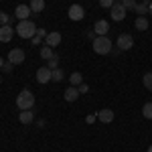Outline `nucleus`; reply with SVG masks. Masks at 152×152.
Segmentation results:
<instances>
[{"mask_svg": "<svg viewBox=\"0 0 152 152\" xmlns=\"http://www.w3.org/2000/svg\"><path fill=\"white\" fill-rule=\"evenodd\" d=\"M91 47L97 55H110L112 49H114V43L110 41V37H95V41H91Z\"/></svg>", "mask_w": 152, "mask_h": 152, "instance_id": "1", "label": "nucleus"}, {"mask_svg": "<svg viewBox=\"0 0 152 152\" xmlns=\"http://www.w3.org/2000/svg\"><path fill=\"white\" fill-rule=\"evenodd\" d=\"M14 31H16V35L20 39H33L37 35V24L33 20H18Z\"/></svg>", "mask_w": 152, "mask_h": 152, "instance_id": "2", "label": "nucleus"}, {"mask_svg": "<svg viewBox=\"0 0 152 152\" xmlns=\"http://www.w3.org/2000/svg\"><path fill=\"white\" fill-rule=\"evenodd\" d=\"M35 105V95L31 94L28 89H23L20 94L16 95V107L23 112V110H31Z\"/></svg>", "mask_w": 152, "mask_h": 152, "instance_id": "3", "label": "nucleus"}, {"mask_svg": "<svg viewBox=\"0 0 152 152\" xmlns=\"http://www.w3.org/2000/svg\"><path fill=\"white\" fill-rule=\"evenodd\" d=\"M126 12H128V10L122 6V2H118V0H116V4L110 8V16H112L114 20L120 23V20H124V18H126Z\"/></svg>", "mask_w": 152, "mask_h": 152, "instance_id": "4", "label": "nucleus"}, {"mask_svg": "<svg viewBox=\"0 0 152 152\" xmlns=\"http://www.w3.org/2000/svg\"><path fill=\"white\" fill-rule=\"evenodd\" d=\"M67 14H69V18L71 20H83L85 18V10H83V6L81 4H71L69 6V10H67Z\"/></svg>", "mask_w": 152, "mask_h": 152, "instance_id": "5", "label": "nucleus"}, {"mask_svg": "<svg viewBox=\"0 0 152 152\" xmlns=\"http://www.w3.org/2000/svg\"><path fill=\"white\" fill-rule=\"evenodd\" d=\"M132 47H134V39H132V35L124 33V35L118 37V49H120V51H130Z\"/></svg>", "mask_w": 152, "mask_h": 152, "instance_id": "6", "label": "nucleus"}, {"mask_svg": "<svg viewBox=\"0 0 152 152\" xmlns=\"http://www.w3.org/2000/svg\"><path fill=\"white\" fill-rule=\"evenodd\" d=\"M31 14H33V10H31L28 4H18V6L14 8V16H16L18 20H28Z\"/></svg>", "mask_w": 152, "mask_h": 152, "instance_id": "7", "label": "nucleus"}, {"mask_svg": "<svg viewBox=\"0 0 152 152\" xmlns=\"http://www.w3.org/2000/svg\"><path fill=\"white\" fill-rule=\"evenodd\" d=\"M24 51L23 49H12L10 53H8V61H10L12 65H20V63H24Z\"/></svg>", "mask_w": 152, "mask_h": 152, "instance_id": "8", "label": "nucleus"}, {"mask_svg": "<svg viewBox=\"0 0 152 152\" xmlns=\"http://www.w3.org/2000/svg\"><path fill=\"white\" fill-rule=\"evenodd\" d=\"M114 118H116L114 110L104 107V110H99V112H97V120H99V122H104V124H112V122H114Z\"/></svg>", "mask_w": 152, "mask_h": 152, "instance_id": "9", "label": "nucleus"}, {"mask_svg": "<svg viewBox=\"0 0 152 152\" xmlns=\"http://www.w3.org/2000/svg\"><path fill=\"white\" fill-rule=\"evenodd\" d=\"M51 77H53V71L49 69L47 65L37 71V81H39V83H49V81H51Z\"/></svg>", "mask_w": 152, "mask_h": 152, "instance_id": "10", "label": "nucleus"}, {"mask_svg": "<svg viewBox=\"0 0 152 152\" xmlns=\"http://www.w3.org/2000/svg\"><path fill=\"white\" fill-rule=\"evenodd\" d=\"M14 28H12L10 24H4V26H0V43H8L12 37H14Z\"/></svg>", "mask_w": 152, "mask_h": 152, "instance_id": "11", "label": "nucleus"}, {"mask_svg": "<svg viewBox=\"0 0 152 152\" xmlns=\"http://www.w3.org/2000/svg\"><path fill=\"white\" fill-rule=\"evenodd\" d=\"M61 33H57V31H53V33H49L47 37H45V45H49V47H57V45H61Z\"/></svg>", "mask_w": 152, "mask_h": 152, "instance_id": "12", "label": "nucleus"}, {"mask_svg": "<svg viewBox=\"0 0 152 152\" xmlns=\"http://www.w3.org/2000/svg\"><path fill=\"white\" fill-rule=\"evenodd\" d=\"M94 31L97 37H105L107 35V31H110V24H107V20H97V23L94 24Z\"/></svg>", "mask_w": 152, "mask_h": 152, "instance_id": "13", "label": "nucleus"}, {"mask_svg": "<svg viewBox=\"0 0 152 152\" xmlns=\"http://www.w3.org/2000/svg\"><path fill=\"white\" fill-rule=\"evenodd\" d=\"M18 120H20V124H24V126L33 124V122H35V114H33V110H23V112L18 114Z\"/></svg>", "mask_w": 152, "mask_h": 152, "instance_id": "14", "label": "nucleus"}, {"mask_svg": "<svg viewBox=\"0 0 152 152\" xmlns=\"http://www.w3.org/2000/svg\"><path fill=\"white\" fill-rule=\"evenodd\" d=\"M63 97H65V102H75V99L79 97V89H77L75 85H69V87L65 89V94H63Z\"/></svg>", "mask_w": 152, "mask_h": 152, "instance_id": "15", "label": "nucleus"}, {"mask_svg": "<svg viewBox=\"0 0 152 152\" xmlns=\"http://www.w3.org/2000/svg\"><path fill=\"white\" fill-rule=\"evenodd\" d=\"M31 10H33V14H39V12L45 10V0H31Z\"/></svg>", "mask_w": 152, "mask_h": 152, "instance_id": "16", "label": "nucleus"}, {"mask_svg": "<svg viewBox=\"0 0 152 152\" xmlns=\"http://www.w3.org/2000/svg\"><path fill=\"white\" fill-rule=\"evenodd\" d=\"M148 6H150V0H142V2L136 4V8H134V10L138 12L140 16H146V14H148Z\"/></svg>", "mask_w": 152, "mask_h": 152, "instance_id": "17", "label": "nucleus"}, {"mask_svg": "<svg viewBox=\"0 0 152 152\" xmlns=\"http://www.w3.org/2000/svg\"><path fill=\"white\" fill-rule=\"evenodd\" d=\"M134 28H136V31H146V28H148V18H146V16H138V18L134 20Z\"/></svg>", "mask_w": 152, "mask_h": 152, "instance_id": "18", "label": "nucleus"}, {"mask_svg": "<svg viewBox=\"0 0 152 152\" xmlns=\"http://www.w3.org/2000/svg\"><path fill=\"white\" fill-rule=\"evenodd\" d=\"M69 83L71 85H75V87H79L83 83V75L79 73V71H75V73H71V77H69Z\"/></svg>", "mask_w": 152, "mask_h": 152, "instance_id": "19", "label": "nucleus"}, {"mask_svg": "<svg viewBox=\"0 0 152 152\" xmlns=\"http://www.w3.org/2000/svg\"><path fill=\"white\" fill-rule=\"evenodd\" d=\"M55 53H53V47H49V45H45V47L41 49V59H45V61H49V59L53 57Z\"/></svg>", "mask_w": 152, "mask_h": 152, "instance_id": "20", "label": "nucleus"}, {"mask_svg": "<svg viewBox=\"0 0 152 152\" xmlns=\"http://www.w3.org/2000/svg\"><path fill=\"white\" fill-rule=\"evenodd\" d=\"M142 116L146 118V120H152V102L142 105Z\"/></svg>", "mask_w": 152, "mask_h": 152, "instance_id": "21", "label": "nucleus"}, {"mask_svg": "<svg viewBox=\"0 0 152 152\" xmlns=\"http://www.w3.org/2000/svg\"><path fill=\"white\" fill-rule=\"evenodd\" d=\"M63 79H65V73H63V69H53V77H51V81L59 83V81H63Z\"/></svg>", "mask_w": 152, "mask_h": 152, "instance_id": "22", "label": "nucleus"}, {"mask_svg": "<svg viewBox=\"0 0 152 152\" xmlns=\"http://www.w3.org/2000/svg\"><path fill=\"white\" fill-rule=\"evenodd\" d=\"M47 67L51 71H53V69H59V57H57V55H53V57L47 61Z\"/></svg>", "mask_w": 152, "mask_h": 152, "instance_id": "23", "label": "nucleus"}, {"mask_svg": "<svg viewBox=\"0 0 152 152\" xmlns=\"http://www.w3.org/2000/svg\"><path fill=\"white\" fill-rule=\"evenodd\" d=\"M142 83H144V87H146L148 91H152V73H146V75L142 77Z\"/></svg>", "mask_w": 152, "mask_h": 152, "instance_id": "24", "label": "nucleus"}, {"mask_svg": "<svg viewBox=\"0 0 152 152\" xmlns=\"http://www.w3.org/2000/svg\"><path fill=\"white\" fill-rule=\"evenodd\" d=\"M136 4H138L136 0H122V6H124L126 10H134V8H136Z\"/></svg>", "mask_w": 152, "mask_h": 152, "instance_id": "25", "label": "nucleus"}, {"mask_svg": "<svg viewBox=\"0 0 152 152\" xmlns=\"http://www.w3.org/2000/svg\"><path fill=\"white\" fill-rule=\"evenodd\" d=\"M8 23H10V16H8L6 12L0 10V26H4V24H8Z\"/></svg>", "mask_w": 152, "mask_h": 152, "instance_id": "26", "label": "nucleus"}, {"mask_svg": "<svg viewBox=\"0 0 152 152\" xmlns=\"http://www.w3.org/2000/svg\"><path fill=\"white\" fill-rule=\"evenodd\" d=\"M116 4V0H99V6L102 8H112Z\"/></svg>", "mask_w": 152, "mask_h": 152, "instance_id": "27", "label": "nucleus"}, {"mask_svg": "<svg viewBox=\"0 0 152 152\" xmlns=\"http://www.w3.org/2000/svg\"><path fill=\"white\" fill-rule=\"evenodd\" d=\"M12 67H14V65H12L10 61H6V63L2 65V71H6V73H10V71H12Z\"/></svg>", "mask_w": 152, "mask_h": 152, "instance_id": "28", "label": "nucleus"}, {"mask_svg": "<svg viewBox=\"0 0 152 152\" xmlns=\"http://www.w3.org/2000/svg\"><path fill=\"white\" fill-rule=\"evenodd\" d=\"M77 89H79V94H87V91H89V85H87V83H81Z\"/></svg>", "mask_w": 152, "mask_h": 152, "instance_id": "29", "label": "nucleus"}, {"mask_svg": "<svg viewBox=\"0 0 152 152\" xmlns=\"http://www.w3.org/2000/svg\"><path fill=\"white\" fill-rule=\"evenodd\" d=\"M95 120H97V114H89V116L85 118V122H87V124H94Z\"/></svg>", "mask_w": 152, "mask_h": 152, "instance_id": "30", "label": "nucleus"}, {"mask_svg": "<svg viewBox=\"0 0 152 152\" xmlns=\"http://www.w3.org/2000/svg\"><path fill=\"white\" fill-rule=\"evenodd\" d=\"M47 35H49V33L45 31V28H37V37H41V39H45Z\"/></svg>", "mask_w": 152, "mask_h": 152, "instance_id": "31", "label": "nucleus"}, {"mask_svg": "<svg viewBox=\"0 0 152 152\" xmlns=\"http://www.w3.org/2000/svg\"><path fill=\"white\" fill-rule=\"evenodd\" d=\"M31 45H35V47H39V45H41V37H33V39H31Z\"/></svg>", "mask_w": 152, "mask_h": 152, "instance_id": "32", "label": "nucleus"}, {"mask_svg": "<svg viewBox=\"0 0 152 152\" xmlns=\"http://www.w3.org/2000/svg\"><path fill=\"white\" fill-rule=\"evenodd\" d=\"M85 35H87V39H89V41H95V31H87V33H85Z\"/></svg>", "mask_w": 152, "mask_h": 152, "instance_id": "33", "label": "nucleus"}, {"mask_svg": "<svg viewBox=\"0 0 152 152\" xmlns=\"http://www.w3.org/2000/svg\"><path fill=\"white\" fill-rule=\"evenodd\" d=\"M148 14H152V0H150V6H148Z\"/></svg>", "mask_w": 152, "mask_h": 152, "instance_id": "34", "label": "nucleus"}, {"mask_svg": "<svg viewBox=\"0 0 152 152\" xmlns=\"http://www.w3.org/2000/svg\"><path fill=\"white\" fill-rule=\"evenodd\" d=\"M2 65H4V59L0 57V69H2Z\"/></svg>", "mask_w": 152, "mask_h": 152, "instance_id": "35", "label": "nucleus"}, {"mask_svg": "<svg viewBox=\"0 0 152 152\" xmlns=\"http://www.w3.org/2000/svg\"><path fill=\"white\" fill-rule=\"evenodd\" d=\"M148 152H152V146H148Z\"/></svg>", "mask_w": 152, "mask_h": 152, "instance_id": "36", "label": "nucleus"}, {"mask_svg": "<svg viewBox=\"0 0 152 152\" xmlns=\"http://www.w3.org/2000/svg\"><path fill=\"white\" fill-rule=\"evenodd\" d=\"M0 83H2V77H0Z\"/></svg>", "mask_w": 152, "mask_h": 152, "instance_id": "37", "label": "nucleus"}]
</instances>
